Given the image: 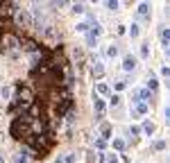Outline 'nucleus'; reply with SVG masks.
<instances>
[{
    "instance_id": "1",
    "label": "nucleus",
    "mask_w": 170,
    "mask_h": 163,
    "mask_svg": "<svg viewBox=\"0 0 170 163\" xmlns=\"http://www.w3.org/2000/svg\"><path fill=\"white\" fill-rule=\"evenodd\" d=\"M18 50H21V39L16 34H5L2 36V54L18 57Z\"/></svg>"
},
{
    "instance_id": "2",
    "label": "nucleus",
    "mask_w": 170,
    "mask_h": 163,
    "mask_svg": "<svg viewBox=\"0 0 170 163\" xmlns=\"http://www.w3.org/2000/svg\"><path fill=\"white\" fill-rule=\"evenodd\" d=\"M100 34H102V27L95 23V25L91 27L89 32H86V43H89V48H93V45H95V41L100 39Z\"/></svg>"
},
{
    "instance_id": "3",
    "label": "nucleus",
    "mask_w": 170,
    "mask_h": 163,
    "mask_svg": "<svg viewBox=\"0 0 170 163\" xmlns=\"http://www.w3.org/2000/svg\"><path fill=\"white\" fill-rule=\"evenodd\" d=\"M93 107H95V116H98V120L104 118V102H102L98 95H95V100H93Z\"/></svg>"
},
{
    "instance_id": "4",
    "label": "nucleus",
    "mask_w": 170,
    "mask_h": 163,
    "mask_svg": "<svg viewBox=\"0 0 170 163\" xmlns=\"http://www.w3.org/2000/svg\"><path fill=\"white\" fill-rule=\"evenodd\" d=\"M123 68H125V70H134V68H136L134 54H125V59H123Z\"/></svg>"
},
{
    "instance_id": "5",
    "label": "nucleus",
    "mask_w": 170,
    "mask_h": 163,
    "mask_svg": "<svg viewBox=\"0 0 170 163\" xmlns=\"http://www.w3.org/2000/svg\"><path fill=\"white\" fill-rule=\"evenodd\" d=\"M147 109H150V104L138 102V104L134 107V116H145V113H147Z\"/></svg>"
},
{
    "instance_id": "6",
    "label": "nucleus",
    "mask_w": 170,
    "mask_h": 163,
    "mask_svg": "<svg viewBox=\"0 0 170 163\" xmlns=\"http://www.w3.org/2000/svg\"><path fill=\"white\" fill-rule=\"evenodd\" d=\"M161 43H163V48L168 50V45H170V32H168V27H161Z\"/></svg>"
},
{
    "instance_id": "7",
    "label": "nucleus",
    "mask_w": 170,
    "mask_h": 163,
    "mask_svg": "<svg viewBox=\"0 0 170 163\" xmlns=\"http://www.w3.org/2000/svg\"><path fill=\"white\" fill-rule=\"evenodd\" d=\"M138 16H143V18L150 16V5H147V2H141V5H138Z\"/></svg>"
},
{
    "instance_id": "8",
    "label": "nucleus",
    "mask_w": 170,
    "mask_h": 163,
    "mask_svg": "<svg viewBox=\"0 0 170 163\" xmlns=\"http://www.w3.org/2000/svg\"><path fill=\"white\" fill-rule=\"evenodd\" d=\"M100 134H102V140H107V138H111V127L107 125V122H104V125L100 127Z\"/></svg>"
},
{
    "instance_id": "9",
    "label": "nucleus",
    "mask_w": 170,
    "mask_h": 163,
    "mask_svg": "<svg viewBox=\"0 0 170 163\" xmlns=\"http://www.w3.org/2000/svg\"><path fill=\"white\" fill-rule=\"evenodd\" d=\"M147 86H150L152 91H157V88H159V82H157V77H154L152 73H150V79H147ZM150 88H147V91H150Z\"/></svg>"
},
{
    "instance_id": "10",
    "label": "nucleus",
    "mask_w": 170,
    "mask_h": 163,
    "mask_svg": "<svg viewBox=\"0 0 170 163\" xmlns=\"http://www.w3.org/2000/svg\"><path fill=\"white\" fill-rule=\"evenodd\" d=\"M143 131L147 134V136H150V134H154V125H152L150 120H145V122H143Z\"/></svg>"
},
{
    "instance_id": "11",
    "label": "nucleus",
    "mask_w": 170,
    "mask_h": 163,
    "mask_svg": "<svg viewBox=\"0 0 170 163\" xmlns=\"http://www.w3.org/2000/svg\"><path fill=\"white\" fill-rule=\"evenodd\" d=\"M141 57H143V59L150 57V43H143V45H141Z\"/></svg>"
},
{
    "instance_id": "12",
    "label": "nucleus",
    "mask_w": 170,
    "mask_h": 163,
    "mask_svg": "<svg viewBox=\"0 0 170 163\" xmlns=\"http://www.w3.org/2000/svg\"><path fill=\"white\" fill-rule=\"evenodd\" d=\"M93 75H95V77H102V75H104V68H102V64H95Z\"/></svg>"
},
{
    "instance_id": "13",
    "label": "nucleus",
    "mask_w": 170,
    "mask_h": 163,
    "mask_svg": "<svg viewBox=\"0 0 170 163\" xmlns=\"http://www.w3.org/2000/svg\"><path fill=\"white\" fill-rule=\"evenodd\" d=\"M113 147L123 152V150H125V140H120V138H116V140H113Z\"/></svg>"
},
{
    "instance_id": "14",
    "label": "nucleus",
    "mask_w": 170,
    "mask_h": 163,
    "mask_svg": "<svg viewBox=\"0 0 170 163\" xmlns=\"http://www.w3.org/2000/svg\"><path fill=\"white\" fill-rule=\"evenodd\" d=\"M73 11H75V14H82V11H86V9H84L82 2H75V5H73Z\"/></svg>"
},
{
    "instance_id": "15",
    "label": "nucleus",
    "mask_w": 170,
    "mask_h": 163,
    "mask_svg": "<svg viewBox=\"0 0 170 163\" xmlns=\"http://www.w3.org/2000/svg\"><path fill=\"white\" fill-rule=\"evenodd\" d=\"M129 36H132V39L138 36V25H132V27H129Z\"/></svg>"
},
{
    "instance_id": "16",
    "label": "nucleus",
    "mask_w": 170,
    "mask_h": 163,
    "mask_svg": "<svg viewBox=\"0 0 170 163\" xmlns=\"http://www.w3.org/2000/svg\"><path fill=\"white\" fill-rule=\"evenodd\" d=\"M163 147H166V140H157L152 145V150H163Z\"/></svg>"
},
{
    "instance_id": "17",
    "label": "nucleus",
    "mask_w": 170,
    "mask_h": 163,
    "mask_svg": "<svg viewBox=\"0 0 170 163\" xmlns=\"http://www.w3.org/2000/svg\"><path fill=\"white\" fill-rule=\"evenodd\" d=\"M120 104V95H111V107H118Z\"/></svg>"
},
{
    "instance_id": "18",
    "label": "nucleus",
    "mask_w": 170,
    "mask_h": 163,
    "mask_svg": "<svg viewBox=\"0 0 170 163\" xmlns=\"http://www.w3.org/2000/svg\"><path fill=\"white\" fill-rule=\"evenodd\" d=\"M107 54H109V57H116V54H118V48H116V45H111L109 50H107Z\"/></svg>"
},
{
    "instance_id": "19",
    "label": "nucleus",
    "mask_w": 170,
    "mask_h": 163,
    "mask_svg": "<svg viewBox=\"0 0 170 163\" xmlns=\"http://www.w3.org/2000/svg\"><path fill=\"white\" fill-rule=\"evenodd\" d=\"M104 145H107V140H102V138L95 140V147H98V150H104Z\"/></svg>"
},
{
    "instance_id": "20",
    "label": "nucleus",
    "mask_w": 170,
    "mask_h": 163,
    "mask_svg": "<svg viewBox=\"0 0 170 163\" xmlns=\"http://www.w3.org/2000/svg\"><path fill=\"white\" fill-rule=\"evenodd\" d=\"M16 163H27V156L23 154V152H21V154L16 156Z\"/></svg>"
},
{
    "instance_id": "21",
    "label": "nucleus",
    "mask_w": 170,
    "mask_h": 163,
    "mask_svg": "<svg viewBox=\"0 0 170 163\" xmlns=\"http://www.w3.org/2000/svg\"><path fill=\"white\" fill-rule=\"evenodd\" d=\"M125 86H127V82H125V79H120V82H116V88H118V91H123Z\"/></svg>"
},
{
    "instance_id": "22",
    "label": "nucleus",
    "mask_w": 170,
    "mask_h": 163,
    "mask_svg": "<svg viewBox=\"0 0 170 163\" xmlns=\"http://www.w3.org/2000/svg\"><path fill=\"white\" fill-rule=\"evenodd\" d=\"M107 163H118V156H116V154H109V156H107Z\"/></svg>"
},
{
    "instance_id": "23",
    "label": "nucleus",
    "mask_w": 170,
    "mask_h": 163,
    "mask_svg": "<svg viewBox=\"0 0 170 163\" xmlns=\"http://www.w3.org/2000/svg\"><path fill=\"white\" fill-rule=\"evenodd\" d=\"M98 91H100V93H109V86H104V84H98Z\"/></svg>"
},
{
    "instance_id": "24",
    "label": "nucleus",
    "mask_w": 170,
    "mask_h": 163,
    "mask_svg": "<svg viewBox=\"0 0 170 163\" xmlns=\"http://www.w3.org/2000/svg\"><path fill=\"white\" fill-rule=\"evenodd\" d=\"M107 7H109V9H118V2H116V0H109V2H107Z\"/></svg>"
},
{
    "instance_id": "25",
    "label": "nucleus",
    "mask_w": 170,
    "mask_h": 163,
    "mask_svg": "<svg viewBox=\"0 0 170 163\" xmlns=\"http://www.w3.org/2000/svg\"><path fill=\"white\" fill-rule=\"evenodd\" d=\"M86 30H89V25H86V23H79V25H77V32H86Z\"/></svg>"
},
{
    "instance_id": "26",
    "label": "nucleus",
    "mask_w": 170,
    "mask_h": 163,
    "mask_svg": "<svg viewBox=\"0 0 170 163\" xmlns=\"http://www.w3.org/2000/svg\"><path fill=\"white\" fill-rule=\"evenodd\" d=\"M64 163H75V154H68L66 159H64Z\"/></svg>"
},
{
    "instance_id": "27",
    "label": "nucleus",
    "mask_w": 170,
    "mask_h": 163,
    "mask_svg": "<svg viewBox=\"0 0 170 163\" xmlns=\"http://www.w3.org/2000/svg\"><path fill=\"white\" fill-rule=\"evenodd\" d=\"M0 163H2V156H0Z\"/></svg>"
}]
</instances>
